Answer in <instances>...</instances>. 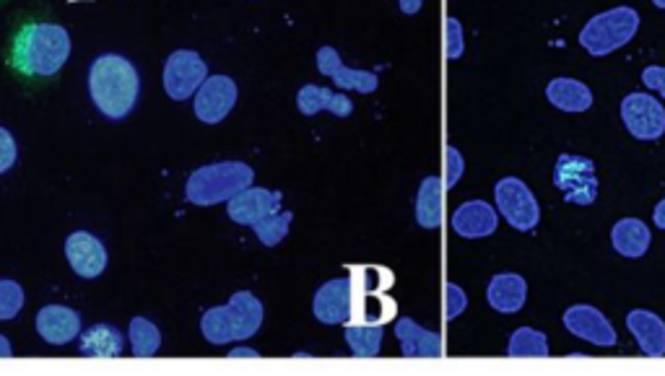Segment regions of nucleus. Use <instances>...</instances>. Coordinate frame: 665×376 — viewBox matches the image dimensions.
<instances>
[{"label": "nucleus", "mask_w": 665, "mask_h": 376, "mask_svg": "<svg viewBox=\"0 0 665 376\" xmlns=\"http://www.w3.org/2000/svg\"><path fill=\"white\" fill-rule=\"evenodd\" d=\"M252 183H255V172L244 162L208 164L187 177L185 198L200 208L219 206V202H229L237 192L248 190Z\"/></svg>", "instance_id": "obj_4"}, {"label": "nucleus", "mask_w": 665, "mask_h": 376, "mask_svg": "<svg viewBox=\"0 0 665 376\" xmlns=\"http://www.w3.org/2000/svg\"><path fill=\"white\" fill-rule=\"evenodd\" d=\"M89 93L105 118H128L141 93L139 70H135L133 63L120 55L97 57L89 70Z\"/></svg>", "instance_id": "obj_2"}, {"label": "nucleus", "mask_w": 665, "mask_h": 376, "mask_svg": "<svg viewBox=\"0 0 665 376\" xmlns=\"http://www.w3.org/2000/svg\"><path fill=\"white\" fill-rule=\"evenodd\" d=\"M508 356L512 358H546L548 356V340L541 330L517 328L512 332L508 343Z\"/></svg>", "instance_id": "obj_27"}, {"label": "nucleus", "mask_w": 665, "mask_h": 376, "mask_svg": "<svg viewBox=\"0 0 665 376\" xmlns=\"http://www.w3.org/2000/svg\"><path fill=\"white\" fill-rule=\"evenodd\" d=\"M159 345H162V332H159L156 324L149 322L146 317H133L130 320V349H133V356H156Z\"/></svg>", "instance_id": "obj_28"}, {"label": "nucleus", "mask_w": 665, "mask_h": 376, "mask_svg": "<svg viewBox=\"0 0 665 376\" xmlns=\"http://www.w3.org/2000/svg\"><path fill=\"white\" fill-rule=\"evenodd\" d=\"M426 0H397V5H401V11L406 13V16H416L418 11H422V5Z\"/></svg>", "instance_id": "obj_36"}, {"label": "nucleus", "mask_w": 665, "mask_h": 376, "mask_svg": "<svg viewBox=\"0 0 665 376\" xmlns=\"http://www.w3.org/2000/svg\"><path fill=\"white\" fill-rule=\"evenodd\" d=\"M70 55V34L61 24L32 21L21 26L13 40L11 65L19 74L32 78H50L63 68Z\"/></svg>", "instance_id": "obj_1"}, {"label": "nucleus", "mask_w": 665, "mask_h": 376, "mask_svg": "<svg viewBox=\"0 0 665 376\" xmlns=\"http://www.w3.org/2000/svg\"><path fill=\"white\" fill-rule=\"evenodd\" d=\"M395 338L406 358H439L443 356V338L435 330H426L411 317H397Z\"/></svg>", "instance_id": "obj_17"}, {"label": "nucleus", "mask_w": 665, "mask_h": 376, "mask_svg": "<svg viewBox=\"0 0 665 376\" xmlns=\"http://www.w3.org/2000/svg\"><path fill=\"white\" fill-rule=\"evenodd\" d=\"M313 314L323 324H349L353 314V280L332 278L315 291Z\"/></svg>", "instance_id": "obj_13"}, {"label": "nucleus", "mask_w": 665, "mask_h": 376, "mask_svg": "<svg viewBox=\"0 0 665 376\" xmlns=\"http://www.w3.org/2000/svg\"><path fill=\"white\" fill-rule=\"evenodd\" d=\"M17 141H13V135L6 128H0V175H6V172L11 169L13 164H17Z\"/></svg>", "instance_id": "obj_34"}, {"label": "nucleus", "mask_w": 665, "mask_h": 376, "mask_svg": "<svg viewBox=\"0 0 665 376\" xmlns=\"http://www.w3.org/2000/svg\"><path fill=\"white\" fill-rule=\"evenodd\" d=\"M642 84L665 99V65H647V68L642 70Z\"/></svg>", "instance_id": "obj_35"}, {"label": "nucleus", "mask_w": 665, "mask_h": 376, "mask_svg": "<svg viewBox=\"0 0 665 376\" xmlns=\"http://www.w3.org/2000/svg\"><path fill=\"white\" fill-rule=\"evenodd\" d=\"M315 60H317V70H320L323 76H328L341 91H359V93L378 91L380 86L378 74H374V70L351 68V65H346L336 47H320L317 49Z\"/></svg>", "instance_id": "obj_11"}, {"label": "nucleus", "mask_w": 665, "mask_h": 376, "mask_svg": "<svg viewBox=\"0 0 665 376\" xmlns=\"http://www.w3.org/2000/svg\"><path fill=\"white\" fill-rule=\"evenodd\" d=\"M653 221H655V229L665 231V198L653 208Z\"/></svg>", "instance_id": "obj_37"}, {"label": "nucleus", "mask_w": 665, "mask_h": 376, "mask_svg": "<svg viewBox=\"0 0 665 376\" xmlns=\"http://www.w3.org/2000/svg\"><path fill=\"white\" fill-rule=\"evenodd\" d=\"M445 169H447V190H453L455 185L460 183L462 172H466V162H462V154L455 146H445Z\"/></svg>", "instance_id": "obj_33"}, {"label": "nucleus", "mask_w": 665, "mask_h": 376, "mask_svg": "<svg viewBox=\"0 0 665 376\" xmlns=\"http://www.w3.org/2000/svg\"><path fill=\"white\" fill-rule=\"evenodd\" d=\"M546 99L562 112H588L592 107V89L577 78H554L546 86Z\"/></svg>", "instance_id": "obj_23"}, {"label": "nucleus", "mask_w": 665, "mask_h": 376, "mask_svg": "<svg viewBox=\"0 0 665 376\" xmlns=\"http://www.w3.org/2000/svg\"><path fill=\"white\" fill-rule=\"evenodd\" d=\"M443 179L429 175L422 179L416 195V223L426 231H435L443 223Z\"/></svg>", "instance_id": "obj_24"}, {"label": "nucleus", "mask_w": 665, "mask_h": 376, "mask_svg": "<svg viewBox=\"0 0 665 376\" xmlns=\"http://www.w3.org/2000/svg\"><path fill=\"white\" fill-rule=\"evenodd\" d=\"M126 338L112 324H91L81 335V353L89 358H120Z\"/></svg>", "instance_id": "obj_25"}, {"label": "nucleus", "mask_w": 665, "mask_h": 376, "mask_svg": "<svg viewBox=\"0 0 665 376\" xmlns=\"http://www.w3.org/2000/svg\"><path fill=\"white\" fill-rule=\"evenodd\" d=\"M626 330L637 340L640 351L650 358L665 356V322L650 309H632L626 314Z\"/></svg>", "instance_id": "obj_20"}, {"label": "nucleus", "mask_w": 665, "mask_h": 376, "mask_svg": "<svg viewBox=\"0 0 665 376\" xmlns=\"http://www.w3.org/2000/svg\"><path fill=\"white\" fill-rule=\"evenodd\" d=\"M487 301L499 314H517L527 301V280L520 273H497L487 286Z\"/></svg>", "instance_id": "obj_19"}, {"label": "nucleus", "mask_w": 665, "mask_h": 376, "mask_svg": "<svg viewBox=\"0 0 665 376\" xmlns=\"http://www.w3.org/2000/svg\"><path fill=\"white\" fill-rule=\"evenodd\" d=\"M562 322L567 332H573L575 338L585 340V343L598 345V349H613V345L619 343L617 328L609 322V317H606L601 309L590 307V303H575V307H569L567 312H564Z\"/></svg>", "instance_id": "obj_10"}, {"label": "nucleus", "mask_w": 665, "mask_h": 376, "mask_svg": "<svg viewBox=\"0 0 665 376\" xmlns=\"http://www.w3.org/2000/svg\"><path fill=\"white\" fill-rule=\"evenodd\" d=\"M258 351H250V349H235L229 353V358H255Z\"/></svg>", "instance_id": "obj_38"}, {"label": "nucleus", "mask_w": 665, "mask_h": 376, "mask_svg": "<svg viewBox=\"0 0 665 376\" xmlns=\"http://www.w3.org/2000/svg\"><path fill=\"white\" fill-rule=\"evenodd\" d=\"M468 309V294L458 284L445 286V320L453 322Z\"/></svg>", "instance_id": "obj_32"}, {"label": "nucleus", "mask_w": 665, "mask_h": 376, "mask_svg": "<svg viewBox=\"0 0 665 376\" xmlns=\"http://www.w3.org/2000/svg\"><path fill=\"white\" fill-rule=\"evenodd\" d=\"M650 242H653V231L647 229L645 221L640 219H621L611 229V244L621 257L640 259L647 255Z\"/></svg>", "instance_id": "obj_22"}, {"label": "nucleus", "mask_w": 665, "mask_h": 376, "mask_svg": "<svg viewBox=\"0 0 665 376\" xmlns=\"http://www.w3.org/2000/svg\"><path fill=\"white\" fill-rule=\"evenodd\" d=\"M284 195L276 190H265V187H248V190L237 192L235 198L227 202L229 219L240 226H255L258 221L269 219V215L281 211Z\"/></svg>", "instance_id": "obj_14"}, {"label": "nucleus", "mask_w": 665, "mask_h": 376, "mask_svg": "<svg viewBox=\"0 0 665 376\" xmlns=\"http://www.w3.org/2000/svg\"><path fill=\"white\" fill-rule=\"evenodd\" d=\"M37 332L50 345H68L81 332V317L61 303H50L37 312Z\"/></svg>", "instance_id": "obj_18"}, {"label": "nucleus", "mask_w": 665, "mask_h": 376, "mask_svg": "<svg viewBox=\"0 0 665 376\" xmlns=\"http://www.w3.org/2000/svg\"><path fill=\"white\" fill-rule=\"evenodd\" d=\"M292 221H294L292 213L279 211L269 215V219L258 221L255 226H252V231H255V236L265 244V247H276V244H281L286 239L288 229H292Z\"/></svg>", "instance_id": "obj_29"}, {"label": "nucleus", "mask_w": 665, "mask_h": 376, "mask_svg": "<svg viewBox=\"0 0 665 376\" xmlns=\"http://www.w3.org/2000/svg\"><path fill=\"white\" fill-rule=\"evenodd\" d=\"M621 122L637 141H657L665 133V107L647 91H632L621 101Z\"/></svg>", "instance_id": "obj_8"}, {"label": "nucleus", "mask_w": 665, "mask_h": 376, "mask_svg": "<svg viewBox=\"0 0 665 376\" xmlns=\"http://www.w3.org/2000/svg\"><path fill=\"white\" fill-rule=\"evenodd\" d=\"M640 32V13L629 5H617V9L592 16L580 32V45L585 53L592 57H606L617 53Z\"/></svg>", "instance_id": "obj_5"}, {"label": "nucleus", "mask_w": 665, "mask_h": 376, "mask_svg": "<svg viewBox=\"0 0 665 376\" xmlns=\"http://www.w3.org/2000/svg\"><path fill=\"white\" fill-rule=\"evenodd\" d=\"M9 356H13L11 343H9V340H6L3 335H0V358H9Z\"/></svg>", "instance_id": "obj_39"}, {"label": "nucleus", "mask_w": 665, "mask_h": 376, "mask_svg": "<svg viewBox=\"0 0 665 376\" xmlns=\"http://www.w3.org/2000/svg\"><path fill=\"white\" fill-rule=\"evenodd\" d=\"M237 104V84L229 76H211L195 91V118L206 125H219Z\"/></svg>", "instance_id": "obj_12"}, {"label": "nucleus", "mask_w": 665, "mask_h": 376, "mask_svg": "<svg viewBox=\"0 0 665 376\" xmlns=\"http://www.w3.org/2000/svg\"><path fill=\"white\" fill-rule=\"evenodd\" d=\"M3 3H9V0H0V5H3Z\"/></svg>", "instance_id": "obj_41"}, {"label": "nucleus", "mask_w": 665, "mask_h": 376, "mask_svg": "<svg viewBox=\"0 0 665 376\" xmlns=\"http://www.w3.org/2000/svg\"><path fill=\"white\" fill-rule=\"evenodd\" d=\"M263 324V303L255 294L237 291L229 303L208 309L200 320V332L211 345H227L235 340H248Z\"/></svg>", "instance_id": "obj_3"}, {"label": "nucleus", "mask_w": 665, "mask_h": 376, "mask_svg": "<svg viewBox=\"0 0 665 376\" xmlns=\"http://www.w3.org/2000/svg\"><path fill=\"white\" fill-rule=\"evenodd\" d=\"M208 78V65L204 57L193 49H177L166 57L164 63V91L166 97L175 101H187L195 97V91L200 89Z\"/></svg>", "instance_id": "obj_9"}, {"label": "nucleus", "mask_w": 665, "mask_h": 376, "mask_svg": "<svg viewBox=\"0 0 665 376\" xmlns=\"http://www.w3.org/2000/svg\"><path fill=\"white\" fill-rule=\"evenodd\" d=\"M382 338H385V328H382V324H349V328H346V343H349L353 356L359 358L380 356Z\"/></svg>", "instance_id": "obj_26"}, {"label": "nucleus", "mask_w": 665, "mask_h": 376, "mask_svg": "<svg viewBox=\"0 0 665 376\" xmlns=\"http://www.w3.org/2000/svg\"><path fill=\"white\" fill-rule=\"evenodd\" d=\"M554 187L573 206L588 208L598 200V177L592 158L577 154H562L554 164Z\"/></svg>", "instance_id": "obj_6"}, {"label": "nucleus", "mask_w": 665, "mask_h": 376, "mask_svg": "<svg viewBox=\"0 0 665 376\" xmlns=\"http://www.w3.org/2000/svg\"><path fill=\"white\" fill-rule=\"evenodd\" d=\"M453 229L462 239L491 236L499 226V213L487 200H468L453 213Z\"/></svg>", "instance_id": "obj_16"}, {"label": "nucleus", "mask_w": 665, "mask_h": 376, "mask_svg": "<svg viewBox=\"0 0 665 376\" xmlns=\"http://www.w3.org/2000/svg\"><path fill=\"white\" fill-rule=\"evenodd\" d=\"M494 208L512 229L523 231V234L536 229L541 221V208L536 195H533L531 187L517 177L499 179L494 187Z\"/></svg>", "instance_id": "obj_7"}, {"label": "nucleus", "mask_w": 665, "mask_h": 376, "mask_svg": "<svg viewBox=\"0 0 665 376\" xmlns=\"http://www.w3.org/2000/svg\"><path fill=\"white\" fill-rule=\"evenodd\" d=\"M24 307V288L17 280H0V322H9Z\"/></svg>", "instance_id": "obj_30"}, {"label": "nucleus", "mask_w": 665, "mask_h": 376, "mask_svg": "<svg viewBox=\"0 0 665 376\" xmlns=\"http://www.w3.org/2000/svg\"><path fill=\"white\" fill-rule=\"evenodd\" d=\"M466 53V40H462V24L455 16L445 21V55L447 60H460Z\"/></svg>", "instance_id": "obj_31"}, {"label": "nucleus", "mask_w": 665, "mask_h": 376, "mask_svg": "<svg viewBox=\"0 0 665 376\" xmlns=\"http://www.w3.org/2000/svg\"><path fill=\"white\" fill-rule=\"evenodd\" d=\"M65 257H68L76 276L81 278H99L107 267L105 244L89 231H74L65 239Z\"/></svg>", "instance_id": "obj_15"}, {"label": "nucleus", "mask_w": 665, "mask_h": 376, "mask_svg": "<svg viewBox=\"0 0 665 376\" xmlns=\"http://www.w3.org/2000/svg\"><path fill=\"white\" fill-rule=\"evenodd\" d=\"M296 110L305 114V118H313V114L323 110L332 112L336 118H349L353 112V101L346 97V93H336L325 89V86L307 84L296 93Z\"/></svg>", "instance_id": "obj_21"}, {"label": "nucleus", "mask_w": 665, "mask_h": 376, "mask_svg": "<svg viewBox=\"0 0 665 376\" xmlns=\"http://www.w3.org/2000/svg\"><path fill=\"white\" fill-rule=\"evenodd\" d=\"M653 5H657V9H665V0H653Z\"/></svg>", "instance_id": "obj_40"}]
</instances>
